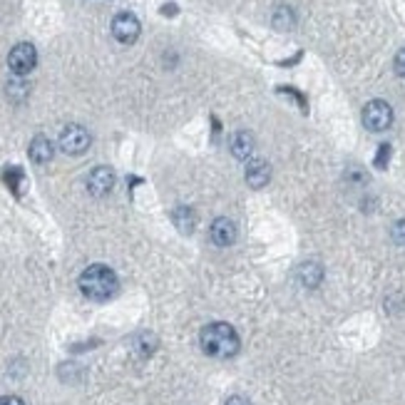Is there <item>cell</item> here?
<instances>
[{
    "label": "cell",
    "mask_w": 405,
    "mask_h": 405,
    "mask_svg": "<svg viewBox=\"0 0 405 405\" xmlns=\"http://www.w3.org/2000/svg\"><path fill=\"white\" fill-rule=\"evenodd\" d=\"M80 291H82L87 299H95V301H107L117 294V276L110 266L105 263H92L87 266L80 274Z\"/></svg>",
    "instance_id": "cell-1"
},
{
    "label": "cell",
    "mask_w": 405,
    "mask_h": 405,
    "mask_svg": "<svg viewBox=\"0 0 405 405\" xmlns=\"http://www.w3.org/2000/svg\"><path fill=\"white\" fill-rule=\"evenodd\" d=\"M201 351L211 358H232L239 351V336L229 323H209L199 336Z\"/></svg>",
    "instance_id": "cell-2"
},
{
    "label": "cell",
    "mask_w": 405,
    "mask_h": 405,
    "mask_svg": "<svg viewBox=\"0 0 405 405\" xmlns=\"http://www.w3.org/2000/svg\"><path fill=\"white\" fill-rule=\"evenodd\" d=\"M363 125L370 132H385L393 125V110L385 100H370L363 107Z\"/></svg>",
    "instance_id": "cell-3"
},
{
    "label": "cell",
    "mask_w": 405,
    "mask_h": 405,
    "mask_svg": "<svg viewBox=\"0 0 405 405\" xmlns=\"http://www.w3.org/2000/svg\"><path fill=\"white\" fill-rule=\"evenodd\" d=\"M37 63V53L30 42H18L15 48L11 50L8 55V68L13 70L15 75H27Z\"/></svg>",
    "instance_id": "cell-4"
},
{
    "label": "cell",
    "mask_w": 405,
    "mask_h": 405,
    "mask_svg": "<svg viewBox=\"0 0 405 405\" xmlns=\"http://www.w3.org/2000/svg\"><path fill=\"white\" fill-rule=\"evenodd\" d=\"M60 147L68 154H82L89 147V132L80 125H68L60 132Z\"/></svg>",
    "instance_id": "cell-5"
},
{
    "label": "cell",
    "mask_w": 405,
    "mask_h": 405,
    "mask_svg": "<svg viewBox=\"0 0 405 405\" xmlns=\"http://www.w3.org/2000/svg\"><path fill=\"white\" fill-rule=\"evenodd\" d=\"M112 35L120 42H125V45H130V42H135L139 37V20L132 13H120L112 20Z\"/></svg>",
    "instance_id": "cell-6"
},
{
    "label": "cell",
    "mask_w": 405,
    "mask_h": 405,
    "mask_svg": "<svg viewBox=\"0 0 405 405\" xmlns=\"http://www.w3.org/2000/svg\"><path fill=\"white\" fill-rule=\"evenodd\" d=\"M115 187V172L110 167H95L87 177V189L89 194L95 197H105L107 192H112Z\"/></svg>",
    "instance_id": "cell-7"
},
{
    "label": "cell",
    "mask_w": 405,
    "mask_h": 405,
    "mask_svg": "<svg viewBox=\"0 0 405 405\" xmlns=\"http://www.w3.org/2000/svg\"><path fill=\"white\" fill-rule=\"evenodd\" d=\"M211 242L216 247H232L237 242V224L227 216H221L211 224Z\"/></svg>",
    "instance_id": "cell-8"
},
{
    "label": "cell",
    "mask_w": 405,
    "mask_h": 405,
    "mask_svg": "<svg viewBox=\"0 0 405 405\" xmlns=\"http://www.w3.org/2000/svg\"><path fill=\"white\" fill-rule=\"evenodd\" d=\"M271 179V167H268L266 159H251L247 167V185L251 189H263Z\"/></svg>",
    "instance_id": "cell-9"
},
{
    "label": "cell",
    "mask_w": 405,
    "mask_h": 405,
    "mask_svg": "<svg viewBox=\"0 0 405 405\" xmlns=\"http://www.w3.org/2000/svg\"><path fill=\"white\" fill-rule=\"evenodd\" d=\"M251 152H254L251 132H247V130L237 132V135L232 137V154L237 159H247V157H251Z\"/></svg>",
    "instance_id": "cell-10"
},
{
    "label": "cell",
    "mask_w": 405,
    "mask_h": 405,
    "mask_svg": "<svg viewBox=\"0 0 405 405\" xmlns=\"http://www.w3.org/2000/svg\"><path fill=\"white\" fill-rule=\"evenodd\" d=\"M30 159L37 164H45L53 159V144H50L48 137H42V135H37L35 139L30 142Z\"/></svg>",
    "instance_id": "cell-11"
},
{
    "label": "cell",
    "mask_w": 405,
    "mask_h": 405,
    "mask_svg": "<svg viewBox=\"0 0 405 405\" xmlns=\"http://www.w3.org/2000/svg\"><path fill=\"white\" fill-rule=\"evenodd\" d=\"M299 276H301V281H304V286H309V289H313V286H318V284H321L323 271H321V266H318V263L309 261V263H304V266L299 268Z\"/></svg>",
    "instance_id": "cell-12"
},
{
    "label": "cell",
    "mask_w": 405,
    "mask_h": 405,
    "mask_svg": "<svg viewBox=\"0 0 405 405\" xmlns=\"http://www.w3.org/2000/svg\"><path fill=\"white\" fill-rule=\"evenodd\" d=\"M174 224H177L179 232L189 234L192 229H194L197 219H194V211L187 209V206H179V209H174Z\"/></svg>",
    "instance_id": "cell-13"
},
{
    "label": "cell",
    "mask_w": 405,
    "mask_h": 405,
    "mask_svg": "<svg viewBox=\"0 0 405 405\" xmlns=\"http://www.w3.org/2000/svg\"><path fill=\"white\" fill-rule=\"evenodd\" d=\"M395 73H398L400 77H405V48L395 55Z\"/></svg>",
    "instance_id": "cell-14"
},
{
    "label": "cell",
    "mask_w": 405,
    "mask_h": 405,
    "mask_svg": "<svg viewBox=\"0 0 405 405\" xmlns=\"http://www.w3.org/2000/svg\"><path fill=\"white\" fill-rule=\"evenodd\" d=\"M393 239L398 244H405V221H400V224H395L393 227Z\"/></svg>",
    "instance_id": "cell-15"
},
{
    "label": "cell",
    "mask_w": 405,
    "mask_h": 405,
    "mask_svg": "<svg viewBox=\"0 0 405 405\" xmlns=\"http://www.w3.org/2000/svg\"><path fill=\"white\" fill-rule=\"evenodd\" d=\"M388 154H390V147H388V144H383V147H380L378 159H375V164H378V167H385V159H388Z\"/></svg>",
    "instance_id": "cell-16"
},
{
    "label": "cell",
    "mask_w": 405,
    "mask_h": 405,
    "mask_svg": "<svg viewBox=\"0 0 405 405\" xmlns=\"http://www.w3.org/2000/svg\"><path fill=\"white\" fill-rule=\"evenodd\" d=\"M0 405H25L18 395H6V398H0Z\"/></svg>",
    "instance_id": "cell-17"
},
{
    "label": "cell",
    "mask_w": 405,
    "mask_h": 405,
    "mask_svg": "<svg viewBox=\"0 0 405 405\" xmlns=\"http://www.w3.org/2000/svg\"><path fill=\"white\" fill-rule=\"evenodd\" d=\"M227 405H251L244 395H232V398L227 400Z\"/></svg>",
    "instance_id": "cell-18"
}]
</instances>
